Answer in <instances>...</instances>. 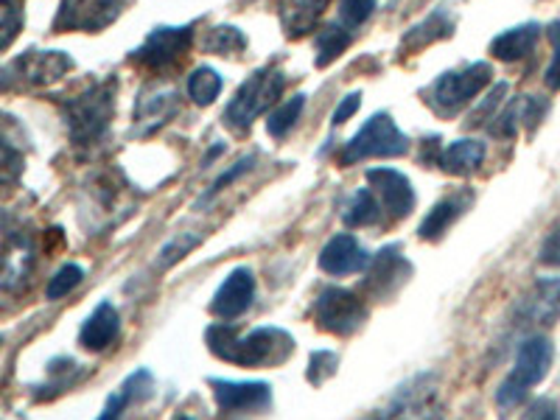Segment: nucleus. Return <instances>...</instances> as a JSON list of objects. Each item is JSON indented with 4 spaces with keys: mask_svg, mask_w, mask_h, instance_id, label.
I'll return each instance as SVG.
<instances>
[{
    "mask_svg": "<svg viewBox=\"0 0 560 420\" xmlns=\"http://www.w3.org/2000/svg\"><path fill=\"white\" fill-rule=\"evenodd\" d=\"M210 353H217L222 362L238 364V368H264V364L287 362L294 350V339L283 328H255L253 334L238 337L230 325H210L205 331Z\"/></svg>",
    "mask_w": 560,
    "mask_h": 420,
    "instance_id": "f257e3e1",
    "label": "nucleus"
},
{
    "mask_svg": "<svg viewBox=\"0 0 560 420\" xmlns=\"http://www.w3.org/2000/svg\"><path fill=\"white\" fill-rule=\"evenodd\" d=\"M115 90H118L115 79H104V82L90 84L84 93H79V96L65 104V118H68L73 143L93 147L107 135L115 113Z\"/></svg>",
    "mask_w": 560,
    "mask_h": 420,
    "instance_id": "f03ea898",
    "label": "nucleus"
},
{
    "mask_svg": "<svg viewBox=\"0 0 560 420\" xmlns=\"http://www.w3.org/2000/svg\"><path fill=\"white\" fill-rule=\"evenodd\" d=\"M283 84H287V77L275 65L255 70L253 77L238 88L236 98L224 109V124H228V129H233V132H247L249 124L261 113H267L275 104V98L283 93Z\"/></svg>",
    "mask_w": 560,
    "mask_h": 420,
    "instance_id": "7ed1b4c3",
    "label": "nucleus"
},
{
    "mask_svg": "<svg viewBox=\"0 0 560 420\" xmlns=\"http://www.w3.org/2000/svg\"><path fill=\"white\" fill-rule=\"evenodd\" d=\"M549 368H552V342L547 337H529L527 342H522V348L516 353V364H513V373L504 378L497 393L499 407H518L524 401L527 389L544 382Z\"/></svg>",
    "mask_w": 560,
    "mask_h": 420,
    "instance_id": "20e7f679",
    "label": "nucleus"
},
{
    "mask_svg": "<svg viewBox=\"0 0 560 420\" xmlns=\"http://www.w3.org/2000/svg\"><path fill=\"white\" fill-rule=\"evenodd\" d=\"M407 152L409 140L404 138L401 129L395 127L393 115L376 113L345 143L342 154H339V163L342 166H353V163H362L368 158H401Z\"/></svg>",
    "mask_w": 560,
    "mask_h": 420,
    "instance_id": "39448f33",
    "label": "nucleus"
},
{
    "mask_svg": "<svg viewBox=\"0 0 560 420\" xmlns=\"http://www.w3.org/2000/svg\"><path fill=\"white\" fill-rule=\"evenodd\" d=\"M490 77H493V68L488 62H474L468 68L448 70L440 79H434L432 88L427 90L429 107L438 115L459 113L465 104L477 98L488 88Z\"/></svg>",
    "mask_w": 560,
    "mask_h": 420,
    "instance_id": "423d86ee",
    "label": "nucleus"
},
{
    "mask_svg": "<svg viewBox=\"0 0 560 420\" xmlns=\"http://www.w3.org/2000/svg\"><path fill=\"white\" fill-rule=\"evenodd\" d=\"M370 420H446L432 376H418L401 387Z\"/></svg>",
    "mask_w": 560,
    "mask_h": 420,
    "instance_id": "0eeeda50",
    "label": "nucleus"
},
{
    "mask_svg": "<svg viewBox=\"0 0 560 420\" xmlns=\"http://www.w3.org/2000/svg\"><path fill=\"white\" fill-rule=\"evenodd\" d=\"M314 317H317V325L323 331L334 334V337H350L368 319V306L359 294L331 287L319 292L317 303H314Z\"/></svg>",
    "mask_w": 560,
    "mask_h": 420,
    "instance_id": "6e6552de",
    "label": "nucleus"
},
{
    "mask_svg": "<svg viewBox=\"0 0 560 420\" xmlns=\"http://www.w3.org/2000/svg\"><path fill=\"white\" fill-rule=\"evenodd\" d=\"M70 68L73 62L62 51H28L0 70V90L39 88V84L57 82Z\"/></svg>",
    "mask_w": 560,
    "mask_h": 420,
    "instance_id": "1a4fd4ad",
    "label": "nucleus"
},
{
    "mask_svg": "<svg viewBox=\"0 0 560 420\" xmlns=\"http://www.w3.org/2000/svg\"><path fill=\"white\" fill-rule=\"evenodd\" d=\"M124 0H62L54 32H102L121 14Z\"/></svg>",
    "mask_w": 560,
    "mask_h": 420,
    "instance_id": "9d476101",
    "label": "nucleus"
},
{
    "mask_svg": "<svg viewBox=\"0 0 560 420\" xmlns=\"http://www.w3.org/2000/svg\"><path fill=\"white\" fill-rule=\"evenodd\" d=\"M191 39L194 26L154 28L147 37V43L132 54V62H138L140 68L147 70H166L185 57V51L191 48Z\"/></svg>",
    "mask_w": 560,
    "mask_h": 420,
    "instance_id": "9b49d317",
    "label": "nucleus"
},
{
    "mask_svg": "<svg viewBox=\"0 0 560 420\" xmlns=\"http://www.w3.org/2000/svg\"><path fill=\"white\" fill-rule=\"evenodd\" d=\"M368 267L370 269L362 280V289L373 300L393 298L407 283L409 275H412V264L404 258L398 247H384Z\"/></svg>",
    "mask_w": 560,
    "mask_h": 420,
    "instance_id": "f8f14e48",
    "label": "nucleus"
},
{
    "mask_svg": "<svg viewBox=\"0 0 560 420\" xmlns=\"http://www.w3.org/2000/svg\"><path fill=\"white\" fill-rule=\"evenodd\" d=\"M179 109V93L168 84H152L135 102V132L152 135L166 127Z\"/></svg>",
    "mask_w": 560,
    "mask_h": 420,
    "instance_id": "ddd939ff",
    "label": "nucleus"
},
{
    "mask_svg": "<svg viewBox=\"0 0 560 420\" xmlns=\"http://www.w3.org/2000/svg\"><path fill=\"white\" fill-rule=\"evenodd\" d=\"M213 398L224 412H255L267 409L272 404V389L264 382H224V378H210Z\"/></svg>",
    "mask_w": 560,
    "mask_h": 420,
    "instance_id": "4468645a",
    "label": "nucleus"
},
{
    "mask_svg": "<svg viewBox=\"0 0 560 420\" xmlns=\"http://www.w3.org/2000/svg\"><path fill=\"white\" fill-rule=\"evenodd\" d=\"M368 183L382 197V208H387L389 217L401 219L415 208L412 183L401 172H395V168H370Z\"/></svg>",
    "mask_w": 560,
    "mask_h": 420,
    "instance_id": "2eb2a0df",
    "label": "nucleus"
},
{
    "mask_svg": "<svg viewBox=\"0 0 560 420\" xmlns=\"http://www.w3.org/2000/svg\"><path fill=\"white\" fill-rule=\"evenodd\" d=\"M253 298H255L253 272H249V269H233V272L224 278L222 287H219V292L213 294L210 312L222 319H236L247 312Z\"/></svg>",
    "mask_w": 560,
    "mask_h": 420,
    "instance_id": "dca6fc26",
    "label": "nucleus"
},
{
    "mask_svg": "<svg viewBox=\"0 0 560 420\" xmlns=\"http://www.w3.org/2000/svg\"><path fill=\"white\" fill-rule=\"evenodd\" d=\"M370 264V253L350 236V233H339L331 242L325 244L319 253V269L328 275H350L362 272Z\"/></svg>",
    "mask_w": 560,
    "mask_h": 420,
    "instance_id": "f3484780",
    "label": "nucleus"
},
{
    "mask_svg": "<svg viewBox=\"0 0 560 420\" xmlns=\"http://www.w3.org/2000/svg\"><path fill=\"white\" fill-rule=\"evenodd\" d=\"M471 202H474L471 191H459L454 194V197H446L443 202H438L432 208V213L420 222L418 236L423 238V242H438V238H443V233H446V230L463 217Z\"/></svg>",
    "mask_w": 560,
    "mask_h": 420,
    "instance_id": "a211bd4d",
    "label": "nucleus"
},
{
    "mask_svg": "<svg viewBox=\"0 0 560 420\" xmlns=\"http://www.w3.org/2000/svg\"><path fill=\"white\" fill-rule=\"evenodd\" d=\"M544 113H547V102H541L538 96H522L510 104L502 115L493 118L497 124L490 127V132L499 135V138H513L518 129L535 127V124L541 121Z\"/></svg>",
    "mask_w": 560,
    "mask_h": 420,
    "instance_id": "6ab92c4d",
    "label": "nucleus"
},
{
    "mask_svg": "<svg viewBox=\"0 0 560 420\" xmlns=\"http://www.w3.org/2000/svg\"><path fill=\"white\" fill-rule=\"evenodd\" d=\"M118 328H121V317H118L115 306L113 303H102L84 323L79 342L88 350H107L115 342V337H118Z\"/></svg>",
    "mask_w": 560,
    "mask_h": 420,
    "instance_id": "aec40b11",
    "label": "nucleus"
},
{
    "mask_svg": "<svg viewBox=\"0 0 560 420\" xmlns=\"http://www.w3.org/2000/svg\"><path fill=\"white\" fill-rule=\"evenodd\" d=\"M485 160V143L482 140L465 138L454 140L452 147H446L440 152L438 163L446 174H454V177H468V174L477 172Z\"/></svg>",
    "mask_w": 560,
    "mask_h": 420,
    "instance_id": "412c9836",
    "label": "nucleus"
},
{
    "mask_svg": "<svg viewBox=\"0 0 560 420\" xmlns=\"http://www.w3.org/2000/svg\"><path fill=\"white\" fill-rule=\"evenodd\" d=\"M524 317L535 325H549L560 314V278L541 280L524 300Z\"/></svg>",
    "mask_w": 560,
    "mask_h": 420,
    "instance_id": "4be33fe9",
    "label": "nucleus"
},
{
    "mask_svg": "<svg viewBox=\"0 0 560 420\" xmlns=\"http://www.w3.org/2000/svg\"><path fill=\"white\" fill-rule=\"evenodd\" d=\"M331 0H283L280 3V23L289 37H303L317 26L319 14Z\"/></svg>",
    "mask_w": 560,
    "mask_h": 420,
    "instance_id": "5701e85b",
    "label": "nucleus"
},
{
    "mask_svg": "<svg viewBox=\"0 0 560 420\" xmlns=\"http://www.w3.org/2000/svg\"><path fill=\"white\" fill-rule=\"evenodd\" d=\"M538 34H541V28L535 26V23L510 28V32L499 34V37L490 43V54L497 59H502V62H518V59H524L533 51L535 43H538Z\"/></svg>",
    "mask_w": 560,
    "mask_h": 420,
    "instance_id": "b1692460",
    "label": "nucleus"
},
{
    "mask_svg": "<svg viewBox=\"0 0 560 420\" xmlns=\"http://www.w3.org/2000/svg\"><path fill=\"white\" fill-rule=\"evenodd\" d=\"M149 393H152V373H149V370H138V373H132V376L121 384L118 393L109 395L107 404H104V412L98 415V420H121L129 404L138 401L140 395H149Z\"/></svg>",
    "mask_w": 560,
    "mask_h": 420,
    "instance_id": "393cba45",
    "label": "nucleus"
},
{
    "mask_svg": "<svg viewBox=\"0 0 560 420\" xmlns=\"http://www.w3.org/2000/svg\"><path fill=\"white\" fill-rule=\"evenodd\" d=\"M454 34V18L446 12V9H438L434 14H429L423 23H418L415 28H409V34L404 37V48L409 51H420L427 45L438 43V39H446Z\"/></svg>",
    "mask_w": 560,
    "mask_h": 420,
    "instance_id": "a878e982",
    "label": "nucleus"
},
{
    "mask_svg": "<svg viewBox=\"0 0 560 420\" xmlns=\"http://www.w3.org/2000/svg\"><path fill=\"white\" fill-rule=\"evenodd\" d=\"M342 217L345 224H350V228H370V224H376L378 219H382V205H378L376 194L370 191V188H359V191L350 197Z\"/></svg>",
    "mask_w": 560,
    "mask_h": 420,
    "instance_id": "bb28decb",
    "label": "nucleus"
},
{
    "mask_svg": "<svg viewBox=\"0 0 560 420\" xmlns=\"http://www.w3.org/2000/svg\"><path fill=\"white\" fill-rule=\"evenodd\" d=\"M219 93H222V79L213 68H197L188 77V96L199 107H208V104L217 102Z\"/></svg>",
    "mask_w": 560,
    "mask_h": 420,
    "instance_id": "cd10ccee",
    "label": "nucleus"
},
{
    "mask_svg": "<svg viewBox=\"0 0 560 420\" xmlns=\"http://www.w3.org/2000/svg\"><path fill=\"white\" fill-rule=\"evenodd\" d=\"M202 48L210 54H219V57H228V54H242L244 48H247V37H244L236 26H217L205 34Z\"/></svg>",
    "mask_w": 560,
    "mask_h": 420,
    "instance_id": "c85d7f7f",
    "label": "nucleus"
},
{
    "mask_svg": "<svg viewBox=\"0 0 560 420\" xmlns=\"http://www.w3.org/2000/svg\"><path fill=\"white\" fill-rule=\"evenodd\" d=\"M350 45V32L339 26H325L317 37V68H328Z\"/></svg>",
    "mask_w": 560,
    "mask_h": 420,
    "instance_id": "c756f323",
    "label": "nucleus"
},
{
    "mask_svg": "<svg viewBox=\"0 0 560 420\" xmlns=\"http://www.w3.org/2000/svg\"><path fill=\"white\" fill-rule=\"evenodd\" d=\"M303 107H306V96H294V98H289L287 104L275 107L272 115H269V121H267V132L272 135V138H283V135H287L289 129L298 124Z\"/></svg>",
    "mask_w": 560,
    "mask_h": 420,
    "instance_id": "7c9ffc66",
    "label": "nucleus"
},
{
    "mask_svg": "<svg viewBox=\"0 0 560 420\" xmlns=\"http://www.w3.org/2000/svg\"><path fill=\"white\" fill-rule=\"evenodd\" d=\"M20 26H23V9H20V0H0V51L12 45V39L18 37Z\"/></svg>",
    "mask_w": 560,
    "mask_h": 420,
    "instance_id": "2f4dec72",
    "label": "nucleus"
},
{
    "mask_svg": "<svg viewBox=\"0 0 560 420\" xmlns=\"http://www.w3.org/2000/svg\"><path fill=\"white\" fill-rule=\"evenodd\" d=\"M82 275H84L82 267H77V264H65V267L51 278L48 289H45V298L48 300L65 298V294L73 292V289L82 283Z\"/></svg>",
    "mask_w": 560,
    "mask_h": 420,
    "instance_id": "473e14b6",
    "label": "nucleus"
},
{
    "mask_svg": "<svg viewBox=\"0 0 560 420\" xmlns=\"http://www.w3.org/2000/svg\"><path fill=\"white\" fill-rule=\"evenodd\" d=\"M373 12H376V0H339V20L345 28L362 26Z\"/></svg>",
    "mask_w": 560,
    "mask_h": 420,
    "instance_id": "72a5a7b5",
    "label": "nucleus"
},
{
    "mask_svg": "<svg viewBox=\"0 0 560 420\" xmlns=\"http://www.w3.org/2000/svg\"><path fill=\"white\" fill-rule=\"evenodd\" d=\"M23 168V154L14 149L12 140L0 132V179H14Z\"/></svg>",
    "mask_w": 560,
    "mask_h": 420,
    "instance_id": "f704fd0d",
    "label": "nucleus"
},
{
    "mask_svg": "<svg viewBox=\"0 0 560 420\" xmlns=\"http://www.w3.org/2000/svg\"><path fill=\"white\" fill-rule=\"evenodd\" d=\"M337 373V357L331 350H317L312 353V362H308V382L323 384L325 378H331Z\"/></svg>",
    "mask_w": 560,
    "mask_h": 420,
    "instance_id": "c9c22d12",
    "label": "nucleus"
},
{
    "mask_svg": "<svg viewBox=\"0 0 560 420\" xmlns=\"http://www.w3.org/2000/svg\"><path fill=\"white\" fill-rule=\"evenodd\" d=\"M504 93H508V84H504V82H499L497 88L490 90L488 98H485V102H482V107L474 109V115H471V127H477V124H485V121H488V118H490V121H493V118H497V115H493V109H497L499 104H502Z\"/></svg>",
    "mask_w": 560,
    "mask_h": 420,
    "instance_id": "e433bc0d",
    "label": "nucleus"
},
{
    "mask_svg": "<svg viewBox=\"0 0 560 420\" xmlns=\"http://www.w3.org/2000/svg\"><path fill=\"white\" fill-rule=\"evenodd\" d=\"M249 166H255V160H253V158H244V160H238L236 166L230 168V172H224L222 177H219L217 183H213V188H210V194H205V199L217 197V194L222 191L224 185H228V183H233V179H238V177H242V174H247V172H249Z\"/></svg>",
    "mask_w": 560,
    "mask_h": 420,
    "instance_id": "4c0bfd02",
    "label": "nucleus"
},
{
    "mask_svg": "<svg viewBox=\"0 0 560 420\" xmlns=\"http://www.w3.org/2000/svg\"><path fill=\"white\" fill-rule=\"evenodd\" d=\"M541 264H549V267H560V228L555 230L547 242H544Z\"/></svg>",
    "mask_w": 560,
    "mask_h": 420,
    "instance_id": "58836bf2",
    "label": "nucleus"
},
{
    "mask_svg": "<svg viewBox=\"0 0 560 420\" xmlns=\"http://www.w3.org/2000/svg\"><path fill=\"white\" fill-rule=\"evenodd\" d=\"M359 98H362V96H359V93H350V96L342 98V104H339V107L334 109V118H331L334 127L345 124L350 118V115L357 113V109H359Z\"/></svg>",
    "mask_w": 560,
    "mask_h": 420,
    "instance_id": "ea45409f",
    "label": "nucleus"
},
{
    "mask_svg": "<svg viewBox=\"0 0 560 420\" xmlns=\"http://www.w3.org/2000/svg\"><path fill=\"white\" fill-rule=\"evenodd\" d=\"M524 420H560V412L552 401L541 398V401H535L533 407H529L527 418Z\"/></svg>",
    "mask_w": 560,
    "mask_h": 420,
    "instance_id": "a19ab883",
    "label": "nucleus"
},
{
    "mask_svg": "<svg viewBox=\"0 0 560 420\" xmlns=\"http://www.w3.org/2000/svg\"><path fill=\"white\" fill-rule=\"evenodd\" d=\"M547 34H549V43H552V48H555L552 65H560V20H555Z\"/></svg>",
    "mask_w": 560,
    "mask_h": 420,
    "instance_id": "79ce46f5",
    "label": "nucleus"
},
{
    "mask_svg": "<svg viewBox=\"0 0 560 420\" xmlns=\"http://www.w3.org/2000/svg\"><path fill=\"white\" fill-rule=\"evenodd\" d=\"M179 420H191V418H179Z\"/></svg>",
    "mask_w": 560,
    "mask_h": 420,
    "instance_id": "37998d69",
    "label": "nucleus"
}]
</instances>
